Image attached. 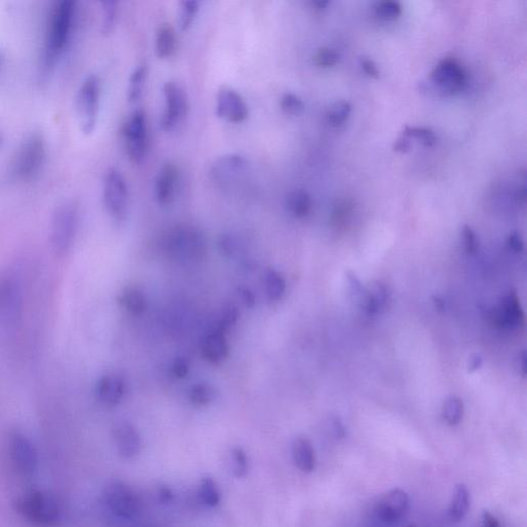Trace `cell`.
Instances as JSON below:
<instances>
[{
  "label": "cell",
  "mask_w": 527,
  "mask_h": 527,
  "mask_svg": "<svg viewBox=\"0 0 527 527\" xmlns=\"http://www.w3.org/2000/svg\"><path fill=\"white\" fill-rule=\"evenodd\" d=\"M77 2L62 0L57 2L49 17L43 48V63L47 69L56 66L66 53L72 39L77 19Z\"/></svg>",
  "instance_id": "cell-1"
},
{
  "label": "cell",
  "mask_w": 527,
  "mask_h": 527,
  "mask_svg": "<svg viewBox=\"0 0 527 527\" xmlns=\"http://www.w3.org/2000/svg\"><path fill=\"white\" fill-rule=\"evenodd\" d=\"M18 508L24 518L39 527H55L62 519L59 501L47 491H29L21 497Z\"/></svg>",
  "instance_id": "cell-2"
},
{
  "label": "cell",
  "mask_w": 527,
  "mask_h": 527,
  "mask_svg": "<svg viewBox=\"0 0 527 527\" xmlns=\"http://www.w3.org/2000/svg\"><path fill=\"white\" fill-rule=\"evenodd\" d=\"M79 223V207L75 201L60 203L52 215L51 242L57 254L64 255L70 250L77 236Z\"/></svg>",
  "instance_id": "cell-3"
},
{
  "label": "cell",
  "mask_w": 527,
  "mask_h": 527,
  "mask_svg": "<svg viewBox=\"0 0 527 527\" xmlns=\"http://www.w3.org/2000/svg\"><path fill=\"white\" fill-rule=\"evenodd\" d=\"M101 83L99 77L90 74L83 79L75 97V112L79 129L85 135H91L97 126L99 116Z\"/></svg>",
  "instance_id": "cell-4"
},
{
  "label": "cell",
  "mask_w": 527,
  "mask_h": 527,
  "mask_svg": "<svg viewBox=\"0 0 527 527\" xmlns=\"http://www.w3.org/2000/svg\"><path fill=\"white\" fill-rule=\"evenodd\" d=\"M43 134L35 132L20 146L12 164V175L20 181H29L41 171L47 155Z\"/></svg>",
  "instance_id": "cell-5"
},
{
  "label": "cell",
  "mask_w": 527,
  "mask_h": 527,
  "mask_svg": "<svg viewBox=\"0 0 527 527\" xmlns=\"http://www.w3.org/2000/svg\"><path fill=\"white\" fill-rule=\"evenodd\" d=\"M165 98V110L163 112L161 127L163 130H175L189 114V96L185 88L177 81H168L163 87Z\"/></svg>",
  "instance_id": "cell-6"
},
{
  "label": "cell",
  "mask_w": 527,
  "mask_h": 527,
  "mask_svg": "<svg viewBox=\"0 0 527 527\" xmlns=\"http://www.w3.org/2000/svg\"><path fill=\"white\" fill-rule=\"evenodd\" d=\"M166 244L172 256L183 260L200 258L205 252L204 237L191 226H179L171 230Z\"/></svg>",
  "instance_id": "cell-7"
},
{
  "label": "cell",
  "mask_w": 527,
  "mask_h": 527,
  "mask_svg": "<svg viewBox=\"0 0 527 527\" xmlns=\"http://www.w3.org/2000/svg\"><path fill=\"white\" fill-rule=\"evenodd\" d=\"M103 201L106 210L114 219L126 217L128 206V188L120 171L110 168L103 181Z\"/></svg>",
  "instance_id": "cell-8"
},
{
  "label": "cell",
  "mask_w": 527,
  "mask_h": 527,
  "mask_svg": "<svg viewBox=\"0 0 527 527\" xmlns=\"http://www.w3.org/2000/svg\"><path fill=\"white\" fill-rule=\"evenodd\" d=\"M8 455L14 470L25 477L35 474L39 455L32 441L20 432H14L8 440Z\"/></svg>",
  "instance_id": "cell-9"
},
{
  "label": "cell",
  "mask_w": 527,
  "mask_h": 527,
  "mask_svg": "<svg viewBox=\"0 0 527 527\" xmlns=\"http://www.w3.org/2000/svg\"><path fill=\"white\" fill-rule=\"evenodd\" d=\"M126 139L127 154L132 162H142L148 150V125L143 110L132 112L124 129Z\"/></svg>",
  "instance_id": "cell-10"
},
{
  "label": "cell",
  "mask_w": 527,
  "mask_h": 527,
  "mask_svg": "<svg viewBox=\"0 0 527 527\" xmlns=\"http://www.w3.org/2000/svg\"><path fill=\"white\" fill-rule=\"evenodd\" d=\"M103 501L110 512L118 517H133L138 510L137 499L130 486L123 481L108 483L103 490Z\"/></svg>",
  "instance_id": "cell-11"
},
{
  "label": "cell",
  "mask_w": 527,
  "mask_h": 527,
  "mask_svg": "<svg viewBox=\"0 0 527 527\" xmlns=\"http://www.w3.org/2000/svg\"><path fill=\"white\" fill-rule=\"evenodd\" d=\"M215 114L228 122L241 123L248 118L250 110L244 98L236 90L223 86L217 91Z\"/></svg>",
  "instance_id": "cell-12"
},
{
  "label": "cell",
  "mask_w": 527,
  "mask_h": 527,
  "mask_svg": "<svg viewBox=\"0 0 527 527\" xmlns=\"http://www.w3.org/2000/svg\"><path fill=\"white\" fill-rule=\"evenodd\" d=\"M430 79L441 92L455 94L461 92L466 86V75L457 60L446 58L435 67Z\"/></svg>",
  "instance_id": "cell-13"
},
{
  "label": "cell",
  "mask_w": 527,
  "mask_h": 527,
  "mask_svg": "<svg viewBox=\"0 0 527 527\" xmlns=\"http://www.w3.org/2000/svg\"><path fill=\"white\" fill-rule=\"evenodd\" d=\"M493 321L499 329H519L524 324V315L519 299L514 292L504 297L493 313Z\"/></svg>",
  "instance_id": "cell-14"
},
{
  "label": "cell",
  "mask_w": 527,
  "mask_h": 527,
  "mask_svg": "<svg viewBox=\"0 0 527 527\" xmlns=\"http://www.w3.org/2000/svg\"><path fill=\"white\" fill-rule=\"evenodd\" d=\"M409 508V497L406 491L392 489L384 495L376 507V515L386 524H394L401 520Z\"/></svg>",
  "instance_id": "cell-15"
},
{
  "label": "cell",
  "mask_w": 527,
  "mask_h": 527,
  "mask_svg": "<svg viewBox=\"0 0 527 527\" xmlns=\"http://www.w3.org/2000/svg\"><path fill=\"white\" fill-rule=\"evenodd\" d=\"M114 440L121 457L132 459L141 451V437L134 424L121 421L115 426Z\"/></svg>",
  "instance_id": "cell-16"
},
{
  "label": "cell",
  "mask_w": 527,
  "mask_h": 527,
  "mask_svg": "<svg viewBox=\"0 0 527 527\" xmlns=\"http://www.w3.org/2000/svg\"><path fill=\"white\" fill-rule=\"evenodd\" d=\"M248 166V161L240 155H226L217 159L209 173L213 181L219 185H226L243 173Z\"/></svg>",
  "instance_id": "cell-17"
},
{
  "label": "cell",
  "mask_w": 527,
  "mask_h": 527,
  "mask_svg": "<svg viewBox=\"0 0 527 527\" xmlns=\"http://www.w3.org/2000/svg\"><path fill=\"white\" fill-rule=\"evenodd\" d=\"M126 390L124 379L118 375H106L96 386V397L104 407L114 408L122 401Z\"/></svg>",
  "instance_id": "cell-18"
},
{
  "label": "cell",
  "mask_w": 527,
  "mask_h": 527,
  "mask_svg": "<svg viewBox=\"0 0 527 527\" xmlns=\"http://www.w3.org/2000/svg\"><path fill=\"white\" fill-rule=\"evenodd\" d=\"M179 168L172 163H167L161 169L155 185V192L158 202L167 205L173 200L179 183Z\"/></svg>",
  "instance_id": "cell-19"
},
{
  "label": "cell",
  "mask_w": 527,
  "mask_h": 527,
  "mask_svg": "<svg viewBox=\"0 0 527 527\" xmlns=\"http://www.w3.org/2000/svg\"><path fill=\"white\" fill-rule=\"evenodd\" d=\"M226 334L213 330L203 341L202 355L208 363L219 365L227 359L229 355V344Z\"/></svg>",
  "instance_id": "cell-20"
},
{
  "label": "cell",
  "mask_w": 527,
  "mask_h": 527,
  "mask_svg": "<svg viewBox=\"0 0 527 527\" xmlns=\"http://www.w3.org/2000/svg\"><path fill=\"white\" fill-rule=\"evenodd\" d=\"M292 455L294 461L299 470L304 473H311L315 470L317 459L315 449L310 441L304 437H299L292 445Z\"/></svg>",
  "instance_id": "cell-21"
},
{
  "label": "cell",
  "mask_w": 527,
  "mask_h": 527,
  "mask_svg": "<svg viewBox=\"0 0 527 527\" xmlns=\"http://www.w3.org/2000/svg\"><path fill=\"white\" fill-rule=\"evenodd\" d=\"M390 296L386 286L381 284H374L371 290H366L361 298V305L365 312L369 315L381 313L386 308Z\"/></svg>",
  "instance_id": "cell-22"
},
{
  "label": "cell",
  "mask_w": 527,
  "mask_h": 527,
  "mask_svg": "<svg viewBox=\"0 0 527 527\" xmlns=\"http://www.w3.org/2000/svg\"><path fill=\"white\" fill-rule=\"evenodd\" d=\"M177 49V35L175 29L168 24L162 25L157 31L156 55L160 59L170 58Z\"/></svg>",
  "instance_id": "cell-23"
},
{
  "label": "cell",
  "mask_w": 527,
  "mask_h": 527,
  "mask_svg": "<svg viewBox=\"0 0 527 527\" xmlns=\"http://www.w3.org/2000/svg\"><path fill=\"white\" fill-rule=\"evenodd\" d=\"M121 306L132 315H141L146 309V299L139 288L129 286L119 297Z\"/></svg>",
  "instance_id": "cell-24"
},
{
  "label": "cell",
  "mask_w": 527,
  "mask_h": 527,
  "mask_svg": "<svg viewBox=\"0 0 527 527\" xmlns=\"http://www.w3.org/2000/svg\"><path fill=\"white\" fill-rule=\"evenodd\" d=\"M468 507H470V493L466 485L459 484L455 488L453 501L449 508V517L453 521H461L468 513Z\"/></svg>",
  "instance_id": "cell-25"
},
{
  "label": "cell",
  "mask_w": 527,
  "mask_h": 527,
  "mask_svg": "<svg viewBox=\"0 0 527 527\" xmlns=\"http://www.w3.org/2000/svg\"><path fill=\"white\" fill-rule=\"evenodd\" d=\"M288 211L297 219L307 217L311 210V199L304 190H295L286 197Z\"/></svg>",
  "instance_id": "cell-26"
},
{
  "label": "cell",
  "mask_w": 527,
  "mask_h": 527,
  "mask_svg": "<svg viewBox=\"0 0 527 527\" xmlns=\"http://www.w3.org/2000/svg\"><path fill=\"white\" fill-rule=\"evenodd\" d=\"M148 77V67L146 63L140 64L134 69L129 79L128 91H127L129 102L134 103L140 99L143 94Z\"/></svg>",
  "instance_id": "cell-27"
},
{
  "label": "cell",
  "mask_w": 527,
  "mask_h": 527,
  "mask_svg": "<svg viewBox=\"0 0 527 527\" xmlns=\"http://www.w3.org/2000/svg\"><path fill=\"white\" fill-rule=\"evenodd\" d=\"M264 286L266 295L271 301H279L286 292V280L279 272L274 269L266 271Z\"/></svg>",
  "instance_id": "cell-28"
},
{
  "label": "cell",
  "mask_w": 527,
  "mask_h": 527,
  "mask_svg": "<svg viewBox=\"0 0 527 527\" xmlns=\"http://www.w3.org/2000/svg\"><path fill=\"white\" fill-rule=\"evenodd\" d=\"M215 397H217V390L210 384H197L192 386L190 390V401L196 407H205L212 403Z\"/></svg>",
  "instance_id": "cell-29"
},
{
  "label": "cell",
  "mask_w": 527,
  "mask_h": 527,
  "mask_svg": "<svg viewBox=\"0 0 527 527\" xmlns=\"http://www.w3.org/2000/svg\"><path fill=\"white\" fill-rule=\"evenodd\" d=\"M199 497L201 501L207 507H217L221 501V493H219V487L212 478L202 479L200 486H199Z\"/></svg>",
  "instance_id": "cell-30"
},
{
  "label": "cell",
  "mask_w": 527,
  "mask_h": 527,
  "mask_svg": "<svg viewBox=\"0 0 527 527\" xmlns=\"http://www.w3.org/2000/svg\"><path fill=\"white\" fill-rule=\"evenodd\" d=\"M100 4L102 12L101 33L104 37H108L114 32L116 27L118 3L115 0H106Z\"/></svg>",
  "instance_id": "cell-31"
},
{
  "label": "cell",
  "mask_w": 527,
  "mask_h": 527,
  "mask_svg": "<svg viewBox=\"0 0 527 527\" xmlns=\"http://www.w3.org/2000/svg\"><path fill=\"white\" fill-rule=\"evenodd\" d=\"M351 114V106L348 101L339 100L335 102L327 112L328 122L332 127H340L348 120Z\"/></svg>",
  "instance_id": "cell-32"
},
{
  "label": "cell",
  "mask_w": 527,
  "mask_h": 527,
  "mask_svg": "<svg viewBox=\"0 0 527 527\" xmlns=\"http://www.w3.org/2000/svg\"><path fill=\"white\" fill-rule=\"evenodd\" d=\"M443 416L449 426H457L464 416V403L459 397H451L445 401Z\"/></svg>",
  "instance_id": "cell-33"
},
{
  "label": "cell",
  "mask_w": 527,
  "mask_h": 527,
  "mask_svg": "<svg viewBox=\"0 0 527 527\" xmlns=\"http://www.w3.org/2000/svg\"><path fill=\"white\" fill-rule=\"evenodd\" d=\"M198 12L199 2L196 0H185L179 3V27L181 31L191 28Z\"/></svg>",
  "instance_id": "cell-34"
},
{
  "label": "cell",
  "mask_w": 527,
  "mask_h": 527,
  "mask_svg": "<svg viewBox=\"0 0 527 527\" xmlns=\"http://www.w3.org/2000/svg\"><path fill=\"white\" fill-rule=\"evenodd\" d=\"M401 135L405 136L408 139H411V138L417 139L426 148L434 146L437 140L434 132L430 130V129L419 128V127L406 126L404 130L401 131Z\"/></svg>",
  "instance_id": "cell-35"
},
{
  "label": "cell",
  "mask_w": 527,
  "mask_h": 527,
  "mask_svg": "<svg viewBox=\"0 0 527 527\" xmlns=\"http://www.w3.org/2000/svg\"><path fill=\"white\" fill-rule=\"evenodd\" d=\"M232 472L238 478L246 477L248 472V459L244 449L234 447L231 451Z\"/></svg>",
  "instance_id": "cell-36"
},
{
  "label": "cell",
  "mask_w": 527,
  "mask_h": 527,
  "mask_svg": "<svg viewBox=\"0 0 527 527\" xmlns=\"http://www.w3.org/2000/svg\"><path fill=\"white\" fill-rule=\"evenodd\" d=\"M238 317H239V311H238L237 307L232 304L226 305L221 310V317H219V323H217L215 330L226 334V332L236 325Z\"/></svg>",
  "instance_id": "cell-37"
},
{
  "label": "cell",
  "mask_w": 527,
  "mask_h": 527,
  "mask_svg": "<svg viewBox=\"0 0 527 527\" xmlns=\"http://www.w3.org/2000/svg\"><path fill=\"white\" fill-rule=\"evenodd\" d=\"M376 14L382 20H397L401 14V6L397 1L379 2L375 8Z\"/></svg>",
  "instance_id": "cell-38"
},
{
  "label": "cell",
  "mask_w": 527,
  "mask_h": 527,
  "mask_svg": "<svg viewBox=\"0 0 527 527\" xmlns=\"http://www.w3.org/2000/svg\"><path fill=\"white\" fill-rule=\"evenodd\" d=\"M338 52L336 50L332 49V48H321L317 53L313 56V61L317 66L324 67V68H329V67H334L339 62Z\"/></svg>",
  "instance_id": "cell-39"
},
{
  "label": "cell",
  "mask_w": 527,
  "mask_h": 527,
  "mask_svg": "<svg viewBox=\"0 0 527 527\" xmlns=\"http://www.w3.org/2000/svg\"><path fill=\"white\" fill-rule=\"evenodd\" d=\"M280 106L284 112L292 115V116L300 115L305 108L303 100L298 95L292 93H286L282 96L281 100H280Z\"/></svg>",
  "instance_id": "cell-40"
},
{
  "label": "cell",
  "mask_w": 527,
  "mask_h": 527,
  "mask_svg": "<svg viewBox=\"0 0 527 527\" xmlns=\"http://www.w3.org/2000/svg\"><path fill=\"white\" fill-rule=\"evenodd\" d=\"M462 240H464L466 252L468 255L476 254L479 248L478 238H477L474 230L468 226H464V229H462Z\"/></svg>",
  "instance_id": "cell-41"
},
{
  "label": "cell",
  "mask_w": 527,
  "mask_h": 527,
  "mask_svg": "<svg viewBox=\"0 0 527 527\" xmlns=\"http://www.w3.org/2000/svg\"><path fill=\"white\" fill-rule=\"evenodd\" d=\"M219 248L223 256L231 257L237 250V242L232 236L223 235V237L219 238Z\"/></svg>",
  "instance_id": "cell-42"
},
{
  "label": "cell",
  "mask_w": 527,
  "mask_h": 527,
  "mask_svg": "<svg viewBox=\"0 0 527 527\" xmlns=\"http://www.w3.org/2000/svg\"><path fill=\"white\" fill-rule=\"evenodd\" d=\"M190 365L188 359L185 357H179L173 361L171 366V373L177 379H183L189 374Z\"/></svg>",
  "instance_id": "cell-43"
},
{
  "label": "cell",
  "mask_w": 527,
  "mask_h": 527,
  "mask_svg": "<svg viewBox=\"0 0 527 527\" xmlns=\"http://www.w3.org/2000/svg\"><path fill=\"white\" fill-rule=\"evenodd\" d=\"M361 66L364 72H365L368 77H373V79H378V77H379V69H378L377 66H376V63L373 60L370 59V58L368 57H361Z\"/></svg>",
  "instance_id": "cell-44"
},
{
  "label": "cell",
  "mask_w": 527,
  "mask_h": 527,
  "mask_svg": "<svg viewBox=\"0 0 527 527\" xmlns=\"http://www.w3.org/2000/svg\"><path fill=\"white\" fill-rule=\"evenodd\" d=\"M507 244L510 250H513L514 252H521L524 250V240H522L521 236L516 232L510 234L507 239Z\"/></svg>",
  "instance_id": "cell-45"
},
{
  "label": "cell",
  "mask_w": 527,
  "mask_h": 527,
  "mask_svg": "<svg viewBox=\"0 0 527 527\" xmlns=\"http://www.w3.org/2000/svg\"><path fill=\"white\" fill-rule=\"evenodd\" d=\"M238 292H239L240 300L248 308H252L255 306V304H256V297H255L254 292L250 288H239Z\"/></svg>",
  "instance_id": "cell-46"
},
{
  "label": "cell",
  "mask_w": 527,
  "mask_h": 527,
  "mask_svg": "<svg viewBox=\"0 0 527 527\" xmlns=\"http://www.w3.org/2000/svg\"><path fill=\"white\" fill-rule=\"evenodd\" d=\"M330 428H332V434L337 439H343L346 435V430H345V426H343L342 421L340 418L332 417L330 419Z\"/></svg>",
  "instance_id": "cell-47"
},
{
  "label": "cell",
  "mask_w": 527,
  "mask_h": 527,
  "mask_svg": "<svg viewBox=\"0 0 527 527\" xmlns=\"http://www.w3.org/2000/svg\"><path fill=\"white\" fill-rule=\"evenodd\" d=\"M392 148H394V150L395 152H408L411 150V140L408 139L407 137H405L404 135H399V137L397 138V140H395L394 146H392Z\"/></svg>",
  "instance_id": "cell-48"
},
{
  "label": "cell",
  "mask_w": 527,
  "mask_h": 527,
  "mask_svg": "<svg viewBox=\"0 0 527 527\" xmlns=\"http://www.w3.org/2000/svg\"><path fill=\"white\" fill-rule=\"evenodd\" d=\"M482 527H501L497 518L489 513L488 511H484L482 514Z\"/></svg>",
  "instance_id": "cell-49"
},
{
  "label": "cell",
  "mask_w": 527,
  "mask_h": 527,
  "mask_svg": "<svg viewBox=\"0 0 527 527\" xmlns=\"http://www.w3.org/2000/svg\"><path fill=\"white\" fill-rule=\"evenodd\" d=\"M159 499L163 504L170 503L173 499V493L170 488L166 486H162L159 488Z\"/></svg>",
  "instance_id": "cell-50"
},
{
  "label": "cell",
  "mask_w": 527,
  "mask_h": 527,
  "mask_svg": "<svg viewBox=\"0 0 527 527\" xmlns=\"http://www.w3.org/2000/svg\"><path fill=\"white\" fill-rule=\"evenodd\" d=\"M482 364H483V359H482V357H480V355H473V357H470V361H468V371L470 372V373H472V372L477 371V370L480 369L481 366H482Z\"/></svg>",
  "instance_id": "cell-51"
},
{
  "label": "cell",
  "mask_w": 527,
  "mask_h": 527,
  "mask_svg": "<svg viewBox=\"0 0 527 527\" xmlns=\"http://www.w3.org/2000/svg\"><path fill=\"white\" fill-rule=\"evenodd\" d=\"M519 365L521 366V372L524 375L526 374V355L524 351H522L521 355H519Z\"/></svg>",
  "instance_id": "cell-52"
},
{
  "label": "cell",
  "mask_w": 527,
  "mask_h": 527,
  "mask_svg": "<svg viewBox=\"0 0 527 527\" xmlns=\"http://www.w3.org/2000/svg\"><path fill=\"white\" fill-rule=\"evenodd\" d=\"M330 2L326 1V0H317V1L313 2V6L317 8V10H325L327 6H329Z\"/></svg>",
  "instance_id": "cell-53"
},
{
  "label": "cell",
  "mask_w": 527,
  "mask_h": 527,
  "mask_svg": "<svg viewBox=\"0 0 527 527\" xmlns=\"http://www.w3.org/2000/svg\"><path fill=\"white\" fill-rule=\"evenodd\" d=\"M526 187L520 188V189H518L517 192V199L518 200L522 201V202H524V200H526Z\"/></svg>",
  "instance_id": "cell-54"
},
{
  "label": "cell",
  "mask_w": 527,
  "mask_h": 527,
  "mask_svg": "<svg viewBox=\"0 0 527 527\" xmlns=\"http://www.w3.org/2000/svg\"><path fill=\"white\" fill-rule=\"evenodd\" d=\"M434 302H435V304H436L437 308L440 309V310L441 309L444 308V301L441 300V299L438 298V297H436V298H435Z\"/></svg>",
  "instance_id": "cell-55"
},
{
  "label": "cell",
  "mask_w": 527,
  "mask_h": 527,
  "mask_svg": "<svg viewBox=\"0 0 527 527\" xmlns=\"http://www.w3.org/2000/svg\"><path fill=\"white\" fill-rule=\"evenodd\" d=\"M2 144H3V135H2V132L0 130V148H1Z\"/></svg>",
  "instance_id": "cell-56"
},
{
  "label": "cell",
  "mask_w": 527,
  "mask_h": 527,
  "mask_svg": "<svg viewBox=\"0 0 527 527\" xmlns=\"http://www.w3.org/2000/svg\"><path fill=\"white\" fill-rule=\"evenodd\" d=\"M2 63H3V58H2V55L0 54V68H1Z\"/></svg>",
  "instance_id": "cell-57"
},
{
  "label": "cell",
  "mask_w": 527,
  "mask_h": 527,
  "mask_svg": "<svg viewBox=\"0 0 527 527\" xmlns=\"http://www.w3.org/2000/svg\"><path fill=\"white\" fill-rule=\"evenodd\" d=\"M407 527H417V526H407Z\"/></svg>",
  "instance_id": "cell-58"
}]
</instances>
